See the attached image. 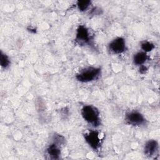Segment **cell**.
I'll list each match as a JSON object with an SVG mask.
<instances>
[{"instance_id": "8992f818", "label": "cell", "mask_w": 160, "mask_h": 160, "mask_svg": "<svg viewBox=\"0 0 160 160\" xmlns=\"http://www.w3.org/2000/svg\"><path fill=\"white\" fill-rule=\"evenodd\" d=\"M76 40L81 44H86L89 42L90 36L88 29L84 26H79L77 29Z\"/></svg>"}, {"instance_id": "7a4b0ae2", "label": "cell", "mask_w": 160, "mask_h": 160, "mask_svg": "<svg viewBox=\"0 0 160 160\" xmlns=\"http://www.w3.org/2000/svg\"><path fill=\"white\" fill-rule=\"evenodd\" d=\"M101 74V69L95 67H89L85 68L79 72L76 76V79L81 82H88L96 79Z\"/></svg>"}, {"instance_id": "277c9868", "label": "cell", "mask_w": 160, "mask_h": 160, "mask_svg": "<svg viewBox=\"0 0 160 160\" xmlns=\"http://www.w3.org/2000/svg\"><path fill=\"white\" fill-rule=\"evenodd\" d=\"M126 122L132 126H141L145 123L146 119L142 114L138 111H131L126 114Z\"/></svg>"}, {"instance_id": "30bf717a", "label": "cell", "mask_w": 160, "mask_h": 160, "mask_svg": "<svg viewBox=\"0 0 160 160\" xmlns=\"http://www.w3.org/2000/svg\"><path fill=\"white\" fill-rule=\"evenodd\" d=\"M90 4H91V1L88 0L78 1L77 2L78 8L80 11H85L88 8Z\"/></svg>"}, {"instance_id": "3957f363", "label": "cell", "mask_w": 160, "mask_h": 160, "mask_svg": "<svg viewBox=\"0 0 160 160\" xmlns=\"http://www.w3.org/2000/svg\"><path fill=\"white\" fill-rule=\"evenodd\" d=\"M109 51L114 54H119L126 50V41L124 38L118 37L112 40L108 45Z\"/></svg>"}, {"instance_id": "9c48e42d", "label": "cell", "mask_w": 160, "mask_h": 160, "mask_svg": "<svg viewBox=\"0 0 160 160\" xmlns=\"http://www.w3.org/2000/svg\"><path fill=\"white\" fill-rule=\"evenodd\" d=\"M148 59V55L146 52L144 51L138 52L134 54L133 57V62L134 64L138 66L143 65V64Z\"/></svg>"}, {"instance_id": "52a82bcc", "label": "cell", "mask_w": 160, "mask_h": 160, "mask_svg": "<svg viewBox=\"0 0 160 160\" xmlns=\"http://www.w3.org/2000/svg\"><path fill=\"white\" fill-rule=\"evenodd\" d=\"M158 151V143L155 140H149L144 147V154L149 157L154 156Z\"/></svg>"}, {"instance_id": "ba28073f", "label": "cell", "mask_w": 160, "mask_h": 160, "mask_svg": "<svg viewBox=\"0 0 160 160\" xmlns=\"http://www.w3.org/2000/svg\"><path fill=\"white\" fill-rule=\"evenodd\" d=\"M47 154L49 156L50 159H59L61 154L59 146L54 142H52L48 148Z\"/></svg>"}, {"instance_id": "7c38bea8", "label": "cell", "mask_w": 160, "mask_h": 160, "mask_svg": "<svg viewBox=\"0 0 160 160\" xmlns=\"http://www.w3.org/2000/svg\"><path fill=\"white\" fill-rule=\"evenodd\" d=\"M154 48V44L149 41H144L141 44V49L145 52L151 51Z\"/></svg>"}, {"instance_id": "5b68a950", "label": "cell", "mask_w": 160, "mask_h": 160, "mask_svg": "<svg viewBox=\"0 0 160 160\" xmlns=\"http://www.w3.org/2000/svg\"><path fill=\"white\" fill-rule=\"evenodd\" d=\"M84 139L87 143L94 150H96L100 146L101 139L99 137V132L96 131H91L86 134Z\"/></svg>"}, {"instance_id": "4fadbf2b", "label": "cell", "mask_w": 160, "mask_h": 160, "mask_svg": "<svg viewBox=\"0 0 160 160\" xmlns=\"http://www.w3.org/2000/svg\"><path fill=\"white\" fill-rule=\"evenodd\" d=\"M148 71V68L146 66L144 65H141L139 66V72L141 74H145Z\"/></svg>"}, {"instance_id": "8fae6325", "label": "cell", "mask_w": 160, "mask_h": 160, "mask_svg": "<svg viewBox=\"0 0 160 160\" xmlns=\"http://www.w3.org/2000/svg\"><path fill=\"white\" fill-rule=\"evenodd\" d=\"M0 63L1 66L3 68H6L9 66L10 61L9 59V58L4 54L2 51L1 52V56H0Z\"/></svg>"}, {"instance_id": "6da1fadb", "label": "cell", "mask_w": 160, "mask_h": 160, "mask_svg": "<svg viewBox=\"0 0 160 160\" xmlns=\"http://www.w3.org/2000/svg\"><path fill=\"white\" fill-rule=\"evenodd\" d=\"M81 115L86 122L94 126H98L100 124L99 112L93 106H84L81 109Z\"/></svg>"}]
</instances>
